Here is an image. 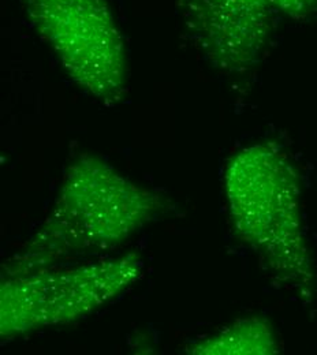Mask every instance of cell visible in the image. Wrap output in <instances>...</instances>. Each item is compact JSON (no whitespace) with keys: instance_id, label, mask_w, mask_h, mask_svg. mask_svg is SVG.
Listing matches in <instances>:
<instances>
[{"instance_id":"1","label":"cell","mask_w":317,"mask_h":355,"mask_svg":"<svg viewBox=\"0 0 317 355\" xmlns=\"http://www.w3.org/2000/svg\"><path fill=\"white\" fill-rule=\"evenodd\" d=\"M169 209V200L81 153L35 235L1 266V279L88 260L117 249Z\"/></svg>"},{"instance_id":"2","label":"cell","mask_w":317,"mask_h":355,"mask_svg":"<svg viewBox=\"0 0 317 355\" xmlns=\"http://www.w3.org/2000/svg\"><path fill=\"white\" fill-rule=\"evenodd\" d=\"M225 191L235 236L272 282L312 305L316 266L305 231L301 177L289 155L273 142L239 149L227 163Z\"/></svg>"},{"instance_id":"3","label":"cell","mask_w":317,"mask_h":355,"mask_svg":"<svg viewBox=\"0 0 317 355\" xmlns=\"http://www.w3.org/2000/svg\"><path fill=\"white\" fill-rule=\"evenodd\" d=\"M142 268L141 257L128 253L1 279L0 336L10 340L85 318L130 288Z\"/></svg>"},{"instance_id":"4","label":"cell","mask_w":317,"mask_h":355,"mask_svg":"<svg viewBox=\"0 0 317 355\" xmlns=\"http://www.w3.org/2000/svg\"><path fill=\"white\" fill-rule=\"evenodd\" d=\"M69 78L97 101L128 93V55L108 0H18Z\"/></svg>"},{"instance_id":"5","label":"cell","mask_w":317,"mask_h":355,"mask_svg":"<svg viewBox=\"0 0 317 355\" xmlns=\"http://www.w3.org/2000/svg\"><path fill=\"white\" fill-rule=\"evenodd\" d=\"M277 0H181L182 22L203 58L228 77H245L271 43Z\"/></svg>"},{"instance_id":"6","label":"cell","mask_w":317,"mask_h":355,"mask_svg":"<svg viewBox=\"0 0 317 355\" xmlns=\"http://www.w3.org/2000/svg\"><path fill=\"white\" fill-rule=\"evenodd\" d=\"M194 355H273L280 345L271 322L259 315L238 318L187 347Z\"/></svg>"},{"instance_id":"7","label":"cell","mask_w":317,"mask_h":355,"mask_svg":"<svg viewBox=\"0 0 317 355\" xmlns=\"http://www.w3.org/2000/svg\"><path fill=\"white\" fill-rule=\"evenodd\" d=\"M314 11H316V12H317V0H316V6H315V10H314Z\"/></svg>"}]
</instances>
